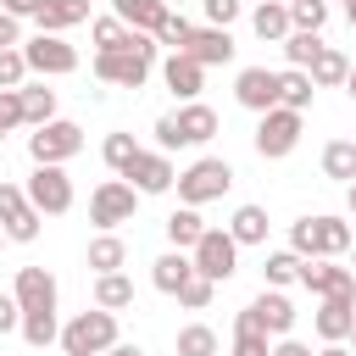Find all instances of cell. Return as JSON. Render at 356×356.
Wrapping results in <instances>:
<instances>
[{"mask_svg": "<svg viewBox=\"0 0 356 356\" xmlns=\"http://www.w3.org/2000/svg\"><path fill=\"white\" fill-rule=\"evenodd\" d=\"M289 250L300 256V261H339L345 250H350V222L345 217H300L295 228H289Z\"/></svg>", "mask_w": 356, "mask_h": 356, "instance_id": "1", "label": "cell"}, {"mask_svg": "<svg viewBox=\"0 0 356 356\" xmlns=\"http://www.w3.org/2000/svg\"><path fill=\"white\" fill-rule=\"evenodd\" d=\"M156 33H134L128 50H111V56H95V78L100 83H122V89H139L156 67Z\"/></svg>", "mask_w": 356, "mask_h": 356, "instance_id": "2", "label": "cell"}, {"mask_svg": "<svg viewBox=\"0 0 356 356\" xmlns=\"http://www.w3.org/2000/svg\"><path fill=\"white\" fill-rule=\"evenodd\" d=\"M217 134V111L206 106V100H189V106H178V111H167V117H156V145L161 150H184V145H206Z\"/></svg>", "mask_w": 356, "mask_h": 356, "instance_id": "3", "label": "cell"}, {"mask_svg": "<svg viewBox=\"0 0 356 356\" xmlns=\"http://www.w3.org/2000/svg\"><path fill=\"white\" fill-rule=\"evenodd\" d=\"M111 345H117V312L89 306V312H78V317L61 328V350H67V356H106Z\"/></svg>", "mask_w": 356, "mask_h": 356, "instance_id": "4", "label": "cell"}, {"mask_svg": "<svg viewBox=\"0 0 356 356\" xmlns=\"http://www.w3.org/2000/svg\"><path fill=\"white\" fill-rule=\"evenodd\" d=\"M228 184H234V167L222 156H200V161H189L178 172V200L184 206H206V200H222Z\"/></svg>", "mask_w": 356, "mask_h": 356, "instance_id": "5", "label": "cell"}, {"mask_svg": "<svg viewBox=\"0 0 356 356\" xmlns=\"http://www.w3.org/2000/svg\"><path fill=\"white\" fill-rule=\"evenodd\" d=\"M306 134V111H289V106H273L261 122H256V156L261 161H284Z\"/></svg>", "mask_w": 356, "mask_h": 356, "instance_id": "6", "label": "cell"}, {"mask_svg": "<svg viewBox=\"0 0 356 356\" xmlns=\"http://www.w3.org/2000/svg\"><path fill=\"white\" fill-rule=\"evenodd\" d=\"M78 150H83V128L67 122V117H56V122H44V128L28 134V156H33V167H67Z\"/></svg>", "mask_w": 356, "mask_h": 356, "instance_id": "7", "label": "cell"}, {"mask_svg": "<svg viewBox=\"0 0 356 356\" xmlns=\"http://www.w3.org/2000/svg\"><path fill=\"white\" fill-rule=\"evenodd\" d=\"M134 211H139V189H134L128 178H106V184H95V195H89V222H95L100 234L134 222Z\"/></svg>", "mask_w": 356, "mask_h": 356, "instance_id": "8", "label": "cell"}, {"mask_svg": "<svg viewBox=\"0 0 356 356\" xmlns=\"http://www.w3.org/2000/svg\"><path fill=\"white\" fill-rule=\"evenodd\" d=\"M189 261H195V273H200V278L228 284V278H234V267H239V245H234V234H228V228H206V234H200V245L189 250Z\"/></svg>", "mask_w": 356, "mask_h": 356, "instance_id": "9", "label": "cell"}, {"mask_svg": "<svg viewBox=\"0 0 356 356\" xmlns=\"http://www.w3.org/2000/svg\"><path fill=\"white\" fill-rule=\"evenodd\" d=\"M234 328H261V334H273V339H284L289 328H295V300L284 295V289H261L239 317H234Z\"/></svg>", "mask_w": 356, "mask_h": 356, "instance_id": "10", "label": "cell"}, {"mask_svg": "<svg viewBox=\"0 0 356 356\" xmlns=\"http://www.w3.org/2000/svg\"><path fill=\"white\" fill-rule=\"evenodd\" d=\"M22 56H28V72H39V78H67V72H78V50H72L61 33H33V39H22Z\"/></svg>", "mask_w": 356, "mask_h": 356, "instance_id": "11", "label": "cell"}, {"mask_svg": "<svg viewBox=\"0 0 356 356\" xmlns=\"http://www.w3.org/2000/svg\"><path fill=\"white\" fill-rule=\"evenodd\" d=\"M28 200H33L39 217H67L72 211V178H67V167H33Z\"/></svg>", "mask_w": 356, "mask_h": 356, "instance_id": "12", "label": "cell"}, {"mask_svg": "<svg viewBox=\"0 0 356 356\" xmlns=\"http://www.w3.org/2000/svg\"><path fill=\"white\" fill-rule=\"evenodd\" d=\"M39 211H33V200H28V189H17V184H0V228H6V239H17V245H28V239H39Z\"/></svg>", "mask_w": 356, "mask_h": 356, "instance_id": "13", "label": "cell"}, {"mask_svg": "<svg viewBox=\"0 0 356 356\" xmlns=\"http://www.w3.org/2000/svg\"><path fill=\"white\" fill-rule=\"evenodd\" d=\"M234 100H239L245 111L267 117V111L278 106V72H267V67H245V72L234 78Z\"/></svg>", "mask_w": 356, "mask_h": 356, "instance_id": "14", "label": "cell"}, {"mask_svg": "<svg viewBox=\"0 0 356 356\" xmlns=\"http://www.w3.org/2000/svg\"><path fill=\"white\" fill-rule=\"evenodd\" d=\"M139 195H167L172 184H178V172H172V161H167V150H139L134 156V167L122 172Z\"/></svg>", "mask_w": 356, "mask_h": 356, "instance_id": "15", "label": "cell"}, {"mask_svg": "<svg viewBox=\"0 0 356 356\" xmlns=\"http://www.w3.org/2000/svg\"><path fill=\"white\" fill-rule=\"evenodd\" d=\"M300 284H306L317 300H334V295L356 300V273L339 267V261H306V267H300Z\"/></svg>", "mask_w": 356, "mask_h": 356, "instance_id": "16", "label": "cell"}, {"mask_svg": "<svg viewBox=\"0 0 356 356\" xmlns=\"http://www.w3.org/2000/svg\"><path fill=\"white\" fill-rule=\"evenodd\" d=\"M11 295H17L22 312H56V278H50V267H17Z\"/></svg>", "mask_w": 356, "mask_h": 356, "instance_id": "17", "label": "cell"}, {"mask_svg": "<svg viewBox=\"0 0 356 356\" xmlns=\"http://www.w3.org/2000/svg\"><path fill=\"white\" fill-rule=\"evenodd\" d=\"M161 78H167V89L189 106V100H200V89H206V67L195 61V56H184V50H172L167 61H161Z\"/></svg>", "mask_w": 356, "mask_h": 356, "instance_id": "18", "label": "cell"}, {"mask_svg": "<svg viewBox=\"0 0 356 356\" xmlns=\"http://www.w3.org/2000/svg\"><path fill=\"white\" fill-rule=\"evenodd\" d=\"M312 328L323 334V345H345V339H350V328H356V300H345V295L323 300V306H317V317H312Z\"/></svg>", "mask_w": 356, "mask_h": 356, "instance_id": "19", "label": "cell"}, {"mask_svg": "<svg viewBox=\"0 0 356 356\" xmlns=\"http://www.w3.org/2000/svg\"><path fill=\"white\" fill-rule=\"evenodd\" d=\"M184 56H195L200 67H222V61H234V33L228 28H195Z\"/></svg>", "mask_w": 356, "mask_h": 356, "instance_id": "20", "label": "cell"}, {"mask_svg": "<svg viewBox=\"0 0 356 356\" xmlns=\"http://www.w3.org/2000/svg\"><path fill=\"white\" fill-rule=\"evenodd\" d=\"M189 278H195V261H189V250H167V256H156V261H150V284H156L161 295H178Z\"/></svg>", "mask_w": 356, "mask_h": 356, "instance_id": "21", "label": "cell"}, {"mask_svg": "<svg viewBox=\"0 0 356 356\" xmlns=\"http://www.w3.org/2000/svg\"><path fill=\"white\" fill-rule=\"evenodd\" d=\"M167 0H111V17H122L134 33H156L161 22H167Z\"/></svg>", "mask_w": 356, "mask_h": 356, "instance_id": "22", "label": "cell"}, {"mask_svg": "<svg viewBox=\"0 0 356 356\" xmlns=\"http://www.w3.org/2000/svg\"><path fill=\"white\" fill-rule=\"evenodd\" d=\"M250 28H256V39H267V44H284V39L295 33V22H289V6H284V0H261V6L250 11Z\"/></svg>", "mask_w": 356, "mask_h": 356, "instance_id": "23", "label": "cell"}, {"mask_svg": "<svg viewBox=\"0 0 356 356\" xmlns=\"http://www.w3.org/2000/svg\"><path fill=\"white\" fill-rule=\"evenodd\" d=\"M83 17H89V0H44L33 22H39V33H67V28H78Z\"/></svg>", "mask_w": 356, "mask_h": 356, "instance_id": "24", "label": "cell"}, {"mask_svg": "<svg viewBox=\"0 0 356 356\" xmlns=\"http://www.w3.org/2000/svg\"><path fill=\"white\" fill-rule=\"evenodd\" d=\"M306 72H312V83H317V89H339V83L350 78V56H345V50H334V44H323V50H317V61H312Z\"/></svg>", "mask_w": 356, "mask_h": 356, "instance_id": "25", "label": "cell"}, {"mask_svg": "<svg viewBox=\"0 0 356 356\" xmlns=\"http://www.w3.org/2000/svg\"><path fill=\"white\" fill-rule=\"evenodd\" d=\"M267 206H239L234 217H228V234H234V245H267Z\"/></svg>", "mask_w": 356, "mask_h": 356, "instance_id": "26", "label": "cell"}, {"mask_svg": "<svg viewBox=\"0 0 356 356\" xmlns=\"http://www.w3.org/2000/svg\"><path fill=\"white\" fill-rule=\"evenodd\" d=\"M83 261H89V273H95V278H100V273H122V261H128V245H122L117 234H95Z\"/></svg>", "mask_w": 356, "mask_h": 356, "instance_id": "27", "label": "cell"}, {"mask_svg": "<svg viewBox=\"0 0 356 356\" xmlns=\"http://www.w3.org/2000/svg\"><path fill=\"white\" fill-rule=\"evenodd\" d=\"M312 95H317L312 72H300V67H284V72H278V106H289V111H306V106H312Z\"/></svg>", "mask_w": 356, "mask_h": 356, "instance_id": "28", "label": "cell"}, {"mask_svg": "<svg viewBox=\"0 0 356 356\" xmlns=\"http://www.w3.org/2000/svg\"><path fill=\"white\" fill-rule=\"evenodd\" d=\"M200 234H206L200 206H178V211L167 217V239H172V250H195V245H200Z\"/></svg>", "mask_w": 356, "mask_h": 356, "instance_id": "29", "label": "cell"}, {"mask_svg": "<svg viewBox=\"0 0 356 356\" xmlns=\"http://www.w3.org/2000/svg\"><path fill=\"white\" fill-rule=\"evenodd\" d=\"M95 306H100V312L134 306V278H128V273H100V278H95Z\"/></svg>", "mask_w": 356, "mask_h": 356, "instance_id": "30", "label": "cell"}, {"mask_svg": "<svg viewBox=\"0 0 356 356\" xmlns=\"http://www.w3.org/2000/svg\"><path fill=\"white\" fill-rule=\"evenodd\" d=\"M323 172L334 178V184H356V139H334V145H323Z\"/></svg>", "mask_w": 356, "mask_h": 356, "instance_id": "31", "label": "cell"}, {"mask_svg": "<svg viewBox=\"0 0 356 356\" xmlns=\"http://www.w3.org/2000/svg\"><path fill=\"white\" fill-rule=\"evenodd\" d=\"M300 256L295 250H267V261H261V278H267V289H289V284H300Z\"/></svg>", "mask_w": 356, "mask_h": 356, "instance_id": "32", "label": "cell"}, {"mask_svg": "<svg viewBox=\"0 0 356 356\" xmlns=\"http://www.w3.org/2000/svg\"><path fill=\"white\" fill-rule=\"evenodd\" d=\"M22 117H28V128L56 122V89H44V83H22Z\"/></svg>", "mask_w": 356, "mask_h": 356, "instance_id": "33", "label": "cell"}, {"mask_svg": "<svg viewBox=\"0 0 356 356\" xmlns=\"http://www.w3.org/2000/svg\"><path fill=\"white\" fill-rule=\"evenodd\" d=\"M89 33H95V56H111V50H128L134 44V28L122 17H100Z\"/></svg>", "mask_w": 356, "mask_h": 356, "instance_id": "34", "label": "cell"}, {"mask_svg": "<svg viewBox=\"0 0 356 356\" xmlns=\"http://www.w3.org/2000/svg\"><path fill=\"white\" fill-rule=\"evenodd\" d=\"M139 150H145V145H139L134 134H122V128H117V134H106V145H100V156H106V167H111L117 178L134 167V156H139Z\"/></svg>", "mask_w": 356, "mask_h": 356, "instance_id": "35", "label": "cell"}, {"mask_svg": "<svg viewBox=\"0 0 356 356\" xmlns=\"http://www.w3.org/2000/svg\"><path fill=\"white\" fill-rule=\"evenodd\" d=\"M22 339H28L33 350L56 345V339H61V323H56V312H22Z\"/></svg>", "mask_w": 356, "mask_h": 356, "instance_id": "36", "label": "cell"}, {"mask_svg": "<svg viewBox=\"0 0 356 356\" xmlns=\"http://www.w3.org/2000/svg\"><path fill=\"white\" fill-rule=\"evenodd\" d=\"M172 356H217V334H211L206 323H189V328H178Z\"/></svg>", "mask_w": 356, "mask_h": 356, "instance_id": "37", "label": "cell"}, {"mask_svg": "<svg viewBox=\"0 0 356 356\" xmlns=\"http://www.w3.org/2000/svg\"><path fill=\"white\" fill-rule=\"evenodd\" d=\"M317 50H323V33H300V28H295V33L284 39V61H289V67H300V72L317 61Z\"/></svg>", "mask_w": 356, "mask_h": 356, "instance_id": "38", "label": "cell"}, {"mask_svg": "<svg viewBox=\"0 0 356 356\" xmlns=\"http://www.w3.org/2000/svg\"><path fill=\"white\" fill-rule=\"evenodd\" d=\"M289 22H295L300 33H323V22H328V0H289Z\"/></svg>", "mask_w": 356, "mask_h": 356, "instance_id": "39", "label": "cell"}, {"mask_svg": "<svg viewBox=\"0 0 356 356\" xmlns=\"http://www.w3.org/2000/svg\"><path fill=\"white\" fill-rule=\"evenodd\" d=\"M189 33H195V22H189L184 11H167V22L156 28V44H167V50H184V44H189Z\"/></svg>", "mask_w": 356, "mask_h": 356, "instance_id": "40", "label": "cell"}, {"mask_svg": "<svg viewBox=\"0 0 356 356\" xmlns=\"http://www.w3.org/2000/svg\"><path fill=\"white\" fill-rule=\"evenodd\" d=\"M211 295H217V284L195 273V278H189V284L178 289V306H184V312H206V306H211Z\"/></svg>", "mask_w": 356, "mask_h": 356, "instance_id": "41", "label": "cell"}, {"mask_svg": "<svg viewBox=\"0 0 356 356\" xmlns=\"http://www.w3.org/2000/svg\"><path fill=\"white\" fill-rule=\"evenodd\" d=\"M28 83V56H22V44L17 50H0V89H22Z\"/></svg>", "mask_w": 356, "mask_h": 356, "instance_id": "42", "label": "cell"}, {"mask_svg": "<svg viewBox=\"0 0 356 356\" xmlns=\"http://www.w3.org/2000/svg\"><path fill=\"white\" fill-rule=\"evenodd\" d=\"M234 356H273V334H261V328H234Z\"/></svg>", "mask_w": 356, "mask_h": 356, "instance_id": "43", "label": "cell"}, {"mask_svg": "<svg viewBox=\"0 0 356 356\" xmlns=\"http://www.w3.org/2000/svg\"><path fill=\"white\" fill-rule=\"evenodd\" d=\"M28 117H22V89H0V128L11 134V128H22Z\"/></svg>", "mask_w": 356, "mask_h": 356, "instance_id": "44", "label": "cell"}, {"mask_svg": "<svg viewBox=\"0 0 356 356\" xmlns=\"http://www.w3.org/2000/svg\"><path fill=\"white\" fill-rule=\"evenodd\" d=\"M200 6H206V28H228L245 0H200Z\"/></svg>", "mask_w": 356, "mask_h": 356, "instance_id": "45", "label": "cell"}, {"mask_svg": "<svg viewBox=\"0 0 356 356\" xmlns=\"http://www.w3.org/2000/svg\"><path fill=\"white\" fill-rule=\"evenodd\" d=\"M11 328H22V306H17V295L0 289V334H11Z\"/></svg>", "mask_w": 356, "mask_h": 356, "instance_id": "46", "label": "cell"}, {"mask_svg": "<svg viewBox=\"0 0 356 356\" xmlns=\"http://www.w3.org/2000/svg\"><path fill=\"white\" fill-rule=\"evenodd\" d=\"M17 44H22V22L11 11H0V50H17Z\"/></svg>", "mask_w": 356, "mask_h": 356, "instance_id": "47", "label": "cell"}, {"mask_svg": "<svg viewBox=\"0 0 356 356\" xmlns=\"http://www.w3.org/2000/svg\"><path fill=\"white\" fill-rule=\"evenodd\" d=\"M39 6H44V0H0V11H11L17 22H22V17H39Z\"/></svg>", "mask_w": 356, "mask_h": 356, "instance_id": "48", "label": "cell"}, {"mask_svg": "<svg viewBox=\"0 0 356 356\" xmlns=\"http://www.w3.org/2000/svg\"><path fill=\"white\" fill-rule=\"evenodd\" d=\"M273 356H312V345H300V339H273Z\"/></svg>", "mask_w": 356, "mask_h": 356, "instance_id": "49", "label": "cell"}, {"mask_svg": "<svg viewBox=\"0 0 356 356\" xmlns=\"http://www.w3.org/2000/svg\"><path fill=\"white\" fill-rule=\"evenodd\" d=\"M106 356H145V350H139V345H128V339H117V345H111Z\"/></svg>", "mask_w": 356, "mask_h": 356, "instance_id": "50", "label": "cell"}, {"mask_svg": "<svg viewBox=\"0 0 356 356\" xmlns=\"http://www.w3.org/2000/svg\"><path fill=\"white\" fill-rule=\"evenodd\" d=\"M317 356H356V350H345V345H323Z\"/></svg>", "mask_w": 356, "mask_h": 356, "instance_id": "51", "label": "cell"}, {"mask_svg": "<svg viewBox=\"0 0 356 356\" xmlns=\"http://www.w3.org/2000/svg\"><path fill=\"white\" fill-rule=\"evenodd\" d=\"M345 95L356 100V61H350V78H345Z\"/></svg>", "mask_w": 356, "mask_h": 356, "instance_id": "52", "label": "cell"}, {"mask_svg": "<svg viewBox=\"0 0 356 356\" xmlns=\"http://www.w3.org/2000/svg\"><path fill=\"white\" fill-rule=\"evenodd\" d=\"M345 206H350V217H356V184H350V189H345Z\"/></svg>", "mask_w": 356, "mask_h": 356, "instance_id": "53", "label": "cell"}, {"mask_svg": "<svg viewBox=\"0 0 356 356\" xmlns=\"http://www.w3.org/2000/svg\"><path fill=\"white\" fill-rule=\"evenodd\" d=\"M345 17H350V28H356V0H345Z\"/></svg>", "mask_w": 356, "mask_h": 356, "instance_id": "54", "label": "cell"}, {"mask_svg": "<svg viewBox=\"0 0 356 356\" xmlns=\"http://www.w3.org/2000/svg\"><path fill=\"white\" fill-rule=\"evenodd\" d=\"M0 245H6V228H0Z\"/></svg>", "mask_w": 356, "mask_h": 356, "instance_id": "55", "label": "cell"}, {"mask_svg": "<svg viewBox=\"0 0 356 356\" xmlns=\"http://www.w3.org/2000/svg\"><path fill=\"white\" fill-rule=\"evenodd\" d=\"M350 345H356V328H350Z\"/></svg>", "mask_w": 356, "mask_h": 356, "instance_id": "56", "label": "cell"}, {"mask_svg": "<svg viewBox=\"0 0 356 356\" xmlns=\"http://www.w3.org/2000/svg\"><path fill=\"white\" fill-rule=\"evenodd\" d=\"M0 139H6V128H0Z\"/></svg>", "mask_w": 356, "mask_h": 356, "instance_id": "57", "label": "cell"}, {"mask_svg": "<svg viewBox=\"0 0 356 356\" xmlns=\"http://www.w3.org/2000/svg\"><path fill=\"white\" fill-rule=\"evenodd\" d=\"M0 184H6V172H0Z\"/></svg>", "mask_w": 356, "mask_h": 356, "instance_id": "58", "label": "cell"}, {"mask_svg": "<svg viewBox=\"0 0 356 356\" xmlns=\"http://www.w3.org/2000/svg\"><path fill=\"white\" fill-rule=\"evenodd\" d=\"M167 6H178V0H167Z\"/></svg>", "mask_w": 356, "mask_h": 356, "instance_id": "59", "label": "cell"}, {"mask_svg": "<svg viewBox=\"0 0 356 356\" xmlns=\"http://www.w3.org/2000/svg\"><path fill=\"white\" fill-rule=\"evenodd\" d=\"M284 6H289V0H284Z\"/></svg>", "mask_w": 356, "mask_h": 356, "instance_id": "60", "label": "cell"}, {"mask_svg": "<svg viewBox=\"0 0 356 356\" xmlns=\"http://www.w3.org/2000/svg\"><path fill=\"white\" fill-rule=\"evenodd\" d=\"M350 273H356V267H350Z\"/></svg>", "mask_w": 356, "mask_h": 356, "instance_id": "61", "label": "cell"}]
</instances>
